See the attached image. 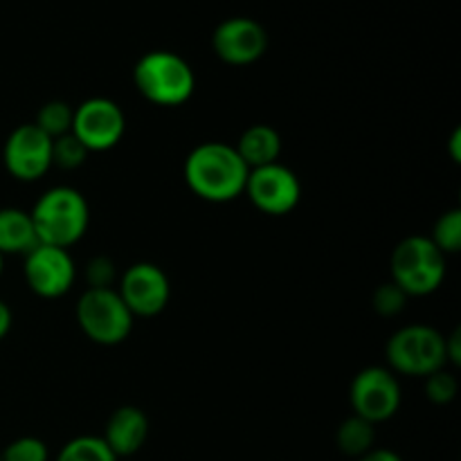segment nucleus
<instances>
[{
  "label": "nucleus",
  "mask_w": 461,
  "mask_h": 461,
  "mask_svg": "<svg viewBox=\"0 0 461 461\" xmlns=\"http://www.w3.org/2000/svg\"><path fill=\"white\" fill-rule=\"evenodd\" d=\"M250 169L237 149L225 142H203L185 158L183 176L192 194L207 203H230L243 196Z\"/></svg>",
  "instance_id": "nucleus-1"
},
{
  "label": "nucleus",
  "mask_w": 461,
  "mask_h": 461,
  "mask_svg": "<svg viewBox=\"0 0 461 461\" xmlns=\"http://www.w3.org/2000/svg\"><path fill=\"white\" fill-rule=\"evenodd\" d=\"M30 216L39 243L68 250L88 232L90 207L79 189L59 185L41 194Z\"/></svg>",
  "instance_id": "nucleus-2"
},
{
  "label": "nucleus",
  "mask_w": 461,
  "mask_h": 461,
  "mask_svg": "<svg viewBox=\"0 0 461 461\" xmlns=\"http://www.w3.org/2000/svg\"><path fill=\"white\" fill-rule=\"evenodd\" d=\"M135 90L153 106L176 108L189 102L196 90L194 68L180 54L153 50L142 54L133 68Z\"/></svg>",
  "instance_id": "nucleus-3"
},
{
  "label": "nucleus",
  "mask_w": 461,
  "mask_h": 461,
  "mask_svg": "<svg viewBox=\"0 0 461 461\" xmlns=\"http://www.w3.org/2000/svg\"><path fill=\"white\" fill-rule=\"evenodd\" d=\"M392 282L408 297H423L439 291L446 279V255L430 237L412 234L396 243L390 257Z\"/></svg>",
  "instance_id": "nucleus-4"
},
{
  "label": "nucleus",
  "mask_w": 461,
  "mask_h": 461,
  "mask_svg": "<svg viewBox=\"0 0 461 461\" xmlns=\"http://www.w3.org/2000/svg\"><path fill=\"white\" fill-rule=\"evenodd\" d=\"M387 365L394 374L426 378L446 363V336L428 324H408L390 336L385 345Z\"/></svg>",
  "instance_id": "nucleus-5"
},
{
  "label": "nucleus",
  "mask_w": 461,
  "mask_h": 461,
  "mask_svg": "<svg viewBox=\"0 0 461 461\" xmlns=\"http://www.w3.org/2000/svg\"><path fill=\"white\" fill-rule=\"evenodd\" d=\"M75 318L81 333L102 347L122 345L135 324L117 288H86L77 302Z\"/></svg>",
  "instance_id": "nucleus-6"
},
{
  "label": "nucleus",
  "mask_w": 461,
  "mask_h": 461,
  "mask_svg": "<svg viewBox=\"0 0 461 461\" xmlns=\"http://www.w3.org/2000/svg\"><path fill=\"white\" fill-rule=\"evenodd\" d=\"M72 135L88 153L111 151L126 133V115L117 102L108 97H90L75 108Z\"/></svg>",
  "instance_id": "nucleus-7"
},
{
  "label": "nucleus",
  "mask_w": 461,
  "mask_h": 461,
  "mask_svg": "<svg viewBox=\"0 0 461 461\" xmlns=\"http://www.w3.org/2000/svg\"><path fill=\"white\" fill-rule=\"evenodd\" d=\"M349 403L354 414L369 423H383L401 408V385L392 369L372 365L360 369L349 387Z\"/></svg>",
  "instance_id": "nucleus-8"
},
{
  "label": "nucleus",
  "mask_w": 461,
  "mask_h": 461,
  "mask_svg": "<svg viewBox=\"0 0 461 461\" xmlns=\"http://www.w3.org/2000/svg\"><path fill=\"white\" fill-rule=\"evenodd\" d=\"M243 194L261 214L286 216L300 205L302 183L295 171L282 162H275L250 169Z\"/></svg>",
  "instance_id": "nucleus-9"
},
{
  "label": "nucleus",
  "mask_w": 461,
  "mask_h": 461,
  "mask_svg": "<svg viewBox=\"0 0 461 461\" xmlns=\"http://www.w3.org/2000/svg\"><path fill=\"white\" fill-rule=\"evenodd\" d=\"M117 293L133 318H156L171 300V282L160 266L138 261L120 275Z\"/></svg>",
  "instance_id": "nucleus-10"
},
{
  "label": "nucleus",
  "mask_w": 461,
  "mask_h": 461,
  "mask_svg": "<svg viewBox=\"0 0 461 461\" xmlns=\"http://www.w3.org/2000/svg\"><path fill=\"white\" fill-rule=\"evenodd\" d=\"M23 275L34 295L43 300H57L75 286L77 266L70 252L63 248L39 243L25 255Z\"/></svg>",
  "instance_id": "nucleus-11"
},
{
  "label": "nucleus",
  "mask_w": 461,
  "mask_h": 461,
  "mask_svg": "<svg viewBox=\"0 0 461 461\" xmlns=\"http://www.w3.org/2000/svg\"><path fill=\"white\" fill-rule=\"evenodd\" d=\"M3 165L21 183L41 180L52 169V140L34 124L16 126L5 140Z\"/></svg>",
  "instance_id": "nucleus-12"
},
{
  "label": "nucleus",
  "mask_w": 461,
  "mask_h": 461,
  "mask_svg": "<svg viewBox=\"0 0 461 461\" xmlns=\"http://www.w3.org/2000/svg\"><path fill=\"white\" fill-rule=\"evenodd\" d=\"M212 48L216 57L228 66H250L259 61L268 50V32L255 18H225L212 34Z\"/></svg>",
  "instance_id": "nucleus-13"
},
{
  "label": "nucleus",
  "mask_w": 461,
  "mask_h": 461,
  "mask_svg": "<svg viewBox=\"0 0 461 461\" xmlns=\"http://www.w3.org/2000/svg\"><path fill=\"white\" fill-rule=\"evenodd\" d=\"M149 437V419L144 410L138 405H120L115 412L108 417L104 428V444L111 448V453L120 457H131L144 446Z\"/></svg>",
  "instance_id": "nucleus-14"
},
{
  "label": "nucleus",
  "mask_w": 461,
  "mask_h": 461,
  "mask_svg": "<svg viewBox=\"0 0 461 461\" xmlns=\"http://www.w3.org/2000/svg\"><path fill=\"white\" fill-rule=\"evenodd\" d=\"M282 135L277 129L268 124H252L241 133L239 142L234 144L241 160L246 162L248 169L257 167L275 165L282 156Z\"/></svg>",
  "instance_id": "nucleus-15"
},
{
  "label": "nucleus",
  "mask_w": 461,
  "mask_h": 461,
  "mask_svg": "<svg viewBox=\"0 0 461 461\" xmlns=\"http://www.w3.org/2000/svg\"><path fill=\"white\" fill-rule=\"evenodd\" d=\"M39 246L30 212L21 207H0V255H23Z\"/></svg>",
  "instance_id": "nucleus-16"
},
{
  "label": "nucleus",
  "mask_w": 461,
  "mask_h": 461,
  "mask_svg": "<svg viewBox=\"0 0 461 461\" xmlns=\"http://www.w3.org/2000/svg\"><path fill=\"white\" fill-rule=\"evenodd\" d=\"M374 428H376L374 423L365 421L358 414L347 417L336 430V444L340 448V453L356 459L369 453L374 448V441H376V430Z\"/></svg>",
  "instance_id": "nucleus-17"
},
{
  "label": "nucleus",
  "mask_w": 461,
  "mask_h": 461,
  "mask_svg": "<svg viewBox=\"0 0 461 461\" xmlns=\"http://www.w3.org/2000/svg\"><path fill=\"white\" fill-rule=\"evenodd\" d=\"M72 117H75V108L70 104L61 102V99H52L45 102L43 106L36 113V120L32 124L36 129L43 131L50 140H57L61 135L70 133L72 131Z\"/></svg>",
  "instance_id": "nucleus-18"
},
{
  "label": "nucleus",
  "mask_w": 461,
  "mask_h": 461,
  "mask_svg": "<svg viewBox=\"0 0 461 461\" xmlns=\"http://www.w3.org/2000/svg\"><path fill=\"white\" fill-rule=\"evenodd\" d=\"M54 461H117V457L104 444L102 437L84 435L68 441Z\"/></svg>",
  "instance_id": "nucleus-19"
},
{
  "label": "nucleus",
  "mask_w": 461,
  "mask_h": 461,
  "mask_svg": "<svg viewBox=\"0 0 461 461\" xmlns=\"http://www.w3.org/2000/svg\"><path fill=\"white\" fill-rule=\"evenodd\" d=\"M430 241L439 248L444 255H457L461 248V210L453 207V210L444 212L439 219L435 221L432 228Z\"/></svg>",
  "instance_id": "nucleus-20"
},
{
  "label": "nucleus",
  "mask_w": 461,
  "mask_h": 461,
  "mask_svg": "<svg viewBox=\"0 0 461 461\" xmlns=\"http://www.w3.org/2000/svg\"><path fill=\"white\" fill-rule=\"evenodd\" d=\"M86 160H88V151L72 133L52 140V167L72 171L84 167Z\"/></svg>",
  "instance_id": "nucleus-21"
},
{
  "label": "nucleus",
  "mask_w": 461,
  "mask_h": 461,
  "mask_svg": "<svg viewBox=\"0 0 461 461\" xmlns=\"http://www.w3.org/2000/svg\"><path fill=\"white\" fill-rule=\"evenodd\" d=\"M423 392H426V399L435 405H448L457 399L459 392V381L450 369H439V372L426 376V385H423Z\"/></svg>",
  "instance_id": "nucleus-22"
},
{
  "label": "nucleus",
  "mask_w": 461,
  "mask_h": 461,
  "mask_svg": "<svg viewBox=\"0 0 461 461\" xmlns=\"http://www.w3.org/2000/svg\"><path fill=\"white\" fill-rule=\"evenodd\" d=\"M50 450L39 437H18L0 453V461H48Z\"/></svg>",
  "instance_id": "nucleus-23"
},
{
  "label": "nucleus",
  "mask_w": 461,
  "mask_h": 461,
  "mask_svg": "<svg viewBox=\"0 0 461 461\" xmlns=\"http://www.w3.org/2000/svg\"><path fill=\"white\" fill-rule=\"evenodd\" d=\"M405 302H408V295L392 279L381 284L372 295V306L381 318H394V315H399L405 309Z\"/></svg>",
  "instance_id": "nucleus-24"
},
{
  "label": "nucleus",
  "mask_w": 461,
  "mask_h": 461,
  "mask_svg": "<svg viewBox=\"0 0 461 461\" xmlns=\"http://www.w3.org/2000/svg\"><path fill=\"white\" fill-rule=\"evenodd\" d=\"M86 282H88V288H115V264L108 257H93L86 266Z\"/></svg>",
  "instance_id": "nucleus-25"
},
{
  "label": "nucleus",
  "mask_w": 461,
  "mask_h": 461,
  "mask_svg": "<svg viewBox=\"0 0 461 461\" xmlns=\"http://www.w3.org/2000/svg\"><path fill=\"white\" fill-rule=\"evenodd\" d=\"M446 363L459 367L461 365V329H453L450 336H446Z\"/></svg>",
  "instance_id": "nucleus-26"
},
{
  "label": "nucleus",
  "mask_w": 461,
  "mask_h": 461,
  "mask_svg": "<svg viewBox=\"0 0 461 461\" xmlns=\"http://www.w3.org/2000/svg\"><path fill=\"white\" fill-rule=\"evenodd\" d=\"M358 461H403L399 453L390 448H372L369 453H365L363 457H358Z\"/></svg>",
  "instance_id": "nucleus-27"
},
{
  "label": "nucleus",
  "mask_w": 461,
  "mask_h": 461,
  "mask_svg": "<svg viewBox=\"0 0 461 461\" xmlns=\"http://www.w3.org/2000/svg\"><path fill=\"white\" fill-rule=\"evenodd\" d=\"M12 324H14L12 309L7 306V302L0 300V340H5V338H7V333L12 331Z\"/></svg>",
  "instance_id": "nucleus-28"
},
{
  "label": "nucleus",
  "mask_w": 461,
  "mask_h": 461,
  "mask_svg": "<svg viewBox=\"0 0 461 461\" xmlns=\"http://www.w3.org/2000/svg\"><path fill=\"white\" fill-rule=\"evenodd\" d=\"M448 149H450V158H453V162H461V129L453 131Z\"/></svg>",
  "instance_id": "nucleus-29"
},
{
  "label": "nucleus",
  "mask_w": 461,
  "mask_h": 461,
  "mask_svg": "<svg viewBox=\"0 0 461 461\" xmlns=\"http://www.w3.org/2000/svg\"><path fill=\"white\" fill-rule=\"evenodd\" d=\"M3 268H5V257L0 255V275H3Z\"/></svg>",
  "instance_id": "nucleus-30"
}]
</instances>
